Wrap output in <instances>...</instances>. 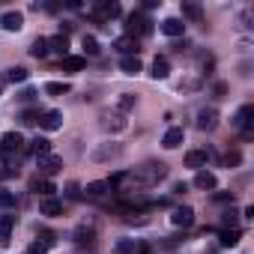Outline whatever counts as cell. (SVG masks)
<instances>
[{"label":"cell","mask_w":254,"mask_h":254,"mask_svg":"<svg viewBox=\"0 0 254 254\" xmlns=\"http://www.w3.org/2000/svg\"><path fill=\"white\" fill-rule=\"evenodd\" d=\"M144 186H156L159 180H165L168 177V165L165 162H147L144 168H138V174H135Z\"/></svg>","instance_id":"obj_1"},{"label":"cell","mask_w":254,"mask_h":254,"mask_svg":"<svg viewBox=\"0 0 254 254\" xmlns=\"http://www.w3.org/2000/svg\"><path fill=\"white\" fill-rule=\"evenodd\" d=\"M233 126L242 132V138H254V105H242L233 117Z\"/></svg>","instance_id":"obj_2"},{"label":"cell","mask_w":254,"mask_h":254,"mask_svg":"<svg viewBox=\"0 0 254 254\" xmlns=\"http://www.w3.org/2000/svg\"><path fill=\"white\" fill-rule=\"evenodd\" d=\"M126 30H129V36H150L153 33V21L144 15V12H132L129 18H126Z\"/></svg>","instance_id":"obj_3"},{"label":"cell","mask_w":254,"mask_h":254,"mask_svg":"<svg viewBox=\"0 0 254 254\" xmlns=\"http://www.w3.org/2000/svg\"><path fill=\"white\" fill-rule=\"evenodd\" d=\"M99 126H102L105 132L114 135V132H123L129 123H126V117H123L120 111H102V114H99Z\"/></svg>","instance_id":"obj_4"},{"label":"cell","mask_w":254,"mask_h":254,"mask_svg":"<svg viewBox=\"0 0 254 254\" xmlns=\"http://www.w3.org/2000/svg\"><path fill=\"white\" fill-rule=\"evenodd\" d=\"M36 168H39V174H42V177H54L57 171H63V159H60V156L45 153V156H36Z\"/></svg>","instance_id":"obj_5"},{"label":"cell","mask_w":254,"mask_h":254,"mask_svg":"<svg viewBox=\"0 0 254 254\" xmlns=\"http://www.w3.org/2000/svg\"><path fill=\"white\" fill-rule=\"evenodd\" d=\"M114 51L117 54H123V57H138V51H141V42L135 39V36H120V39H114Z\"/></svg>","instance_id":"obj_6"},{"label":"cell","mask_w":254,"mask_h":254,"mask_svg":"<svg viewBox=\"0 0 254 254\" xmlns=\"http://www.w3.org/2000/svg\"><path fill=\"white\" fill-rule=\"evenodd\" d=\"M93 15H96V21H114V18L123 15V6L120 3H96Z\"/></svg>","instance_id":"obj_7"},{"label":"cell","mask_w":254,"mask_h":254,"mask_svg":"<svg viewBox=\"0 0 254 254\" xmlns=\"http://www.w3.org/2000/svg\"><path fill=\"white\" fill-rule=\"evenodd\" d=\"M171 224H174V227H183V230L191 227V224H194V209H191V206H177V209L171 212Z\"/></svg>","instance_id":"obj_8"},{"label":"cell","mask_w":254,"mask_h":254,"mask_svg":"<svg viewBox=\"0 0 254 254\" xmlns=\"http://www.w3.org/2000/svg\"><path fill=\"white\" fill-rule=\"evenodd\" d=\"M21 147H24V141H21L18 132H6L3 138H0V153H3V156H15Z\"/></svg>","instance_id":"obj_9"},{"label":"cell","mask_w":254,"mask_h":254,"mask_svg":"<svg viewBox=\"0 0 254 254\" xmlns=\"http://www.w3.org/2000/svg\"><path fill=\"white\" fill-rule=\"evenodd\" d=\"M215 126H218V111H215V108L197 111V129H200V132H212Z\"/></svg>","instance_id":"obj_10"},{"label":"cell","mask_w":254,"mask_h":254,"mask_svg":"<svg viewBox=\"0 0 254 254\" xmlns=\"http://www.w3.org/2000/svg\"><path fill=\"white\" fill-rule=\"evenodd\" d=\"M114 254H147V245L141 239H120L114 245Z\"/></svg>","instance_id":"obj_11"},{"label":"cell","mask_w":254,"mask_h":254,"mask_svg":"<svg viewBox=\"0 0 254 254\" xmlns=\"http://www.w3.org/2000/svg\"><path fill=\"white\" fill-rule=\"evenodd\" d=\"M183 141H186L183 126H171V129L165 132V138H162V147L165 150H177V147H183Z\"/></svg>","instance_id":"obj_12"},{"label":"cell","mask_w":254,"mask_h":254,"mask_svg":"<svg viewBox=\"0 0 254 254\" xmlns=\"http://www.w3.org/2000/svg\"><path fill=\"white\" fill-rule=\"evenodd\" d=\"M114 189L108 186V180H99V183H87V189H84V197H90V200H102V197H108Z\"/></svg>","instance_id":"obj_13"},{"label":"cell","mask_w":254,"mask_h":254,"mask_svg":"<svg viewBox=\"0 0 254 254\" xmlns=\"http://www.w3.org/2000/svg\"><path fill=\"white\" fill-rule=\"evenodd\" d=\"M0 27H3L6 33H18L24 27V15L21 12H3L0 15Z\"/></svg>","instance_id":"obj_14"},{"label":"cell","mask_w":254,"mask_h":254,"mask_svg":"<svg viewBox=\"0 0 254 254\" xmlns=\"http://www.w3.org/2000/svg\"><path fill=\"white\" fill-rule=\"evenodd\" d=\"M39 126H42L45 132H57V129H63V114L60 111H45L39 117Z\"/></svg>","instance_id":"obj_15"},{"label":"cell","mask_w":254,"mask_h":254,"mask_svg":"<svg viewBox=\"0 0 254 254\" xmlns=\"http://www.w3.org/2000/svg\"><path fill=\"white\" fill-rule=\"evenodd\" d=\"M206 162H209V153L206 150H189L186 153V168H191V171H203Z\"/></svg>","instance_id":"obj_16"},{"label":"cell","mask_w":254,"mask_h":254,"mask_svg":"<svg viewBox=\"0 0 254 254\" xmlns=\"http://www.w3.org/2000/svg\"><path fill=\"white\" fill-rule=\"evenodd\" d=\"M162 33L171 36V39H180V36L186 33V21H183V18H165V21H162Z\"/></svg>","instance_id":"obj_17"},{"label":"cell","mask_w":254,"mask_h":254,"mask_svg":"<svg viewBox=\"0 0 254 254\" xmlns=\"http://www.w3.org/2000/svg\"><path fill=\"white\" fill-rule=\"evenodd\" d=\"M48 51H51V54H57L60 60H63V57H69V36H63V33L51 36V39H48Z\"/></svg>","instance_id":"obj_18"},{"label":"cell","mask_w":254,"mask_h":254,"mask_svg":"<svg viewBox=\"0 0 254 254\" xmlns=\"http://www.w3.org/2000/svg\"><path fill=\"white\" fill-rule=\"evenodd\" d=\"M215 183H218V180H215L212 171H197V174H194V189H200V191H212Z\"/></svg>","instance_id":"obj_19"},{"label":"cell","mask_w":254,"mask_h":254,"mask_svg":"<svg viewBox=\"0 0 254 254\" xmlns=\"http://www.w3.org/2000/svg\"><path fill=\"white\" fill-rule=\"evenodd\" d=\"M12 227H15V215L12 212H3V215H0V242H3V245H9Z\"/></svg>","instance_id":"obj_20"},{"label":"cell","mask_w":254,"mask_h":254,"mask_svg":"<svg viewBox=\"0 0 254 254\" xmlns=\"http://www.w3.org/2000/svg\"><path fill=\"white\" fill-rule=\"evenodd\" d=\"M30 189L36 191V194H42V197H54V183L51 180H45V177H36V180H30Z\"/></svg>","instance_id":"obj_21"},{"label":"cell","mask_w":254,"mask_h":254,"mask_svg":"<svg viewBox=\"0 0 254 254\" xmlns=\"http://www.w3.org/2000/svg\"><path fill=\"white\" fill-rule=\"evenodd\" d=\"M39 212H42V215H48V218H57V215H63V203H60L57 197H42Z\"/></svg>","instance_id":"obj_22"},{"label":"cell","mask_w":254,"mask_h":254,"mask_svg":"<svg viewBox=\"0 0 254 254\" xmlns=\"http://www.w3.org/2000/svg\"><path fill=\"white\" fill-rule=\"evenodd\" d=\"M239 239H242L239 227H233V230H221V233H218V245H221V248H236Z\"/></svg>","instance_id":"obj_23"},{"label":"cell","mask_w":254,"mask_h":254,"mask_svg":"<svg viewBox=\"0 0 254 254\" xmlns=\"http://www.w3.org/2000/svg\"><path fill=\"white\" fill-rule=\"evenodd\" d=\"M120 69H123V75H138L144 69V63H141V57H123Z\"/></svg>","instance_id":"obj_24"},{"label":"cell","mask_w":254,"mask_h":254,"mask_svg":"<svg viewBox=\"0 0 254 254\" xmlns=\"http://www.w3.org/2000/svg\"><path fill=\"white\" fill-rule=\"evenodd\" d=\"M30 57H36V60L48 57V39H45V36H36V39L30 42Z\"/></svg>","instance_id":"obj_25"},{"label":"cell","mask_w":254,"mask_h":254,"mask_svg":"<svg viewBox=\"0 0 254 254\" xmlns=\"http://www.w3.org/2000/svg\"><path fill=\"white\" fill-rule=\"evenodd\" d=\"M60 66H63V72H81V69L87 66V57H72V54H69V57L60 60Z\"/></svg>","instance_id":"obj_26"},{"label":"cell","mask_w":254,"mask_h":254,"mask_svg":"<svg viewBox=\"0 0 254 254\" xmlns=\"http://www.w3.org/2000/svg\"><path fill=\"white\" fill-rule=\"evenodd\" d=\"M150 75H153V78H168V75H171V63H168V57H156Z\"/></svg>","instance_id":"obj_27"},{"label":"cell","mask_w":254,"mask_h":254,"mask_svg":"<svg viewBox=\"0 0 254 254\" xmlns=\"http://www.w3.org/2000/svg\"><path fill=\"white\" fill-rule=\"evenodd\" d=\"M93 239H96V230H93V227H87V224H81V227L75 230V242H78V245H87V242L93 245Z\"/></svg>","instance_id":"obj_28"},{"label":"cell","mask_w":254,"mask_h":254,"mask_svg":"<svg viewBox=\"0 0 254 254\" xmlns=\"http://www.w3.org/2000/svg\"><path fill=\"white\" fill-rule=\"evenodd\" d=\"M27 69L24 66H12V69H6V81H12V84H24L27 81Z\"/></svg>","instance_id":"obj_29"},{"label":"cell","mask_w":254,"mask_h":254,"mask_svg":"<svg viewBox=\"0 0 254 254\" xmlns=\"http://www.w3.org/2000/svg\"><path fill=\"white\" fill-rule=\"evenodd\" d=\"M30 150H33L36 156H45V153H51V141L42 138V135H36V138L30 141Z\"/></svg>","instance_id":"obj_30"},{"label":"cell","mask_w":254,"mask_h":254,"mask_svg":"<svg viewBox=\"0 0 254 254\" xmlns=\"http://www.w3.org/2000/svg\"><path fill=\"white\" fill-rule=\"evenodd\" d=\"M120 156V147L117 144H108V147H102V150H96V162H108V159H117Z\"/></svg>","instance_id":"obj_31"},{"label":"cell","mask_w":254,"mask_h":254,"mask_svg":"<svg viewBox=\"0 0 254 254\" xmlns=\"http://www.w3.org/2000/svg\"><path fill=\"white\" fill-rule=\"evenodd\" d=\"M183 15L191 18V21H197V24L203 21V9H200L197 3H183Z\"/></svg>","instance_id":"obj_32"},{"label":"cell","mask_w":254,"mask_h":254,"mask_svg":"<svg viewBox=\"0 0 254 254\" xmlns=\"http://www.w3.org/2000/svg\"><path fill=\"white\" fill-rule=\"evenodd\" d=\"M0 206L9 212V209H15V206H18V197H15L12 191H6V189H3V191H0Z\"/></svg>","instance_id":"obj_33"},{"label":"cell","mask_w":254,"mask_h":254,"mask_svg":"<svg viewBox=\"0 0 254 254\" xmlns=\"http://www.w3.org/2000/svg\"><path fill=\"white\" fill-rule=\"evenodd\" d=\"M45 93L63 96V93H69V84H66V81H63V84H60V81H48V84H45Z\"/></svg>","instance_id":"obj_34"},{"label":"cell","mask_w":254,"mask_h":254,"mask_svg":"<svg viewBox=\"0 0 254 254\" xmlns=\"http://www.w3.org/2000/svg\"><path fill=\"white\" fill-rule=\"evenodd\" d=\"M221 224H224V230H233V227L239 224V212H236V209H227V212L221 215Z\"/></svg>","instance_id":"obj_35"},{"label":"cell","mask_w":254,"mask_h":254,"mask_svg":"<svg viewBox=\"0 0 254 254\" xmlns=\"http://www.w3.org/2000/svg\"><path fill=\"white\" fill-rule=\"evenodd\" d=\"M39 117H42V114H39L36 108H30V111H24L18 120H21V126H36V123H39Z\"/></svg>","instance_id":"obj_36"},{"label":"cell","mask_w":254,"mask_h":254,"mask_svg":"<svg viewBox=\"0 0 254 254\" xmlns=\"http://www.w3.org/2000/svg\"><path fill=\"white\" fill-rule=\"evenodd\" d=\"M135 105H138V99H135L132 93H123V96H120V111H132Z\"/></svg>","instance_id":"obj_37"},{"label":"cell","mask_w":254,"mask_h":254,"mask_svg":"<svg viewBox=\"0 0 254 254\" xmlns=\"http://www.w3.org/2000/svg\"><path fill=\"white\" fill-rule=\"evenodd\" d=\"M81 45H84V51H87L90 57H96V54H99V42H96L93 36H84V42H81Z\"/></svg>","instance_id":"obj_38"},{"label":"cell","mask_w":254,"mask_h":254,"mask_svg":"<svg viewBox=\"0 0 254 254\" xmlns=\"http://www.w3.org/2000/svg\"><path fill=\"white\" fill-rule=\"evenodd\" d=\"M251 18H254V9L248 6V9L239 15V27H242V30H251Z\"/></svg>","instance_id":"obj_39"},{"label":"cell","mask_w":254,"mask_h":254,"mask_svg":"<svg viewBox=\"0 0 254 254\" xmlns=\"http://www.w3.org/2000/svg\"><path fill=\"white\" fill-rule=\"evenodd\" d=\"M27 254H48V245H45L42 239H36V242H30V248H27Z\"/></svg>","instance_id":"obj_40"},{"label":"cell","mask_w":254,"mask_h":254,"mask_svg":"<svg viewBox=\"0 0 254 254\" xmlns=\"http://www.w3.org/2000/svg\"><path fill=\"white\" fill-rule=\"evenodd\" d=\"M66 197H72V200H78V197H81V189H78V183H69V186H66Z\"/></svg>","instance_id":"obj_41"},{"label":"cell","mask_w":254,"mask_h":254,"mask_svg":"<svg viewBox=\"0 0 254 254\" xmlns=\"http://www.w3.org/2000/svg\"><path fill=\"white\" fill-rule=\"evenodd\" d=\"M18 99H21V102H33V99H36V90H30V87H27V90H21V93H18Z\"/></svg>","instance_id":"obj_42"},{"label":"cell","mask_w":254,"mask_h":254,"mask_svg":"<svg viewBox=\"0 0 254 254\" xmlns=\"http://www.w3.org/2000/svg\"><path fill=\"white\" fill-rule=\"evenodd\" d=\"M227 165H230V168H236V165H239V153H236V150H233V153H227Z\"/></svg>","instance_id":"obj_43"},{"label":"cell","mask_w":254,"mask_h":254,"mask_svg":"<svg viewBox=\"0 0 254 254\" xmlns=\"http://www.w3.org/2000/svg\"><path fill=\"white\" fill-rule=\"evenodd\" d=\"M224 93H227V87H224V84H215V96H218V99H221V96H224Z\"/></svg>","instance_id":"obj_44"},{"label":"cell","mask_w":254,"mask_h":254,"mask_svg":"<svg viewBox=\"0 0 254 254\" xmlns=\"http://www.w3.org/2000/svg\"><path fill=\"white\" fill-rule=\"evenodd\" d=\"M186 189H189V186H186V183H177V186H174V194H183V191H186Z\"/></svg>","instance_id":"obj_45"}]
</instances>
